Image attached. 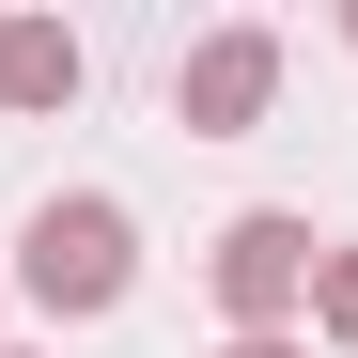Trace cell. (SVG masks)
<instances>
[{
  "mask_svg": "<svg viewBox=\"0 0 358 358\" xmlns=\"http://www.w3.org/2000/svg\"><path fill=\"white\" fill-rule=\"evenodd\" d=\"M296 280H312V234H296V218H234V234H218V296H234V327H250V343H280Z\"/></svg>",
  "mask_w": 358,
  "mask_h": 358,
  "instance_id": "7a4b0ae2",
  "label": "cell"
},
{
  "mask_svg": "<svg viewBox=\"0 0 358 358\" xmlns=\"http://www.w3.org/2000/svg\"><path fill=\"white\" fill-rule=\"evenodd\" d=\"M63 94H78V31L0 16V109H63Z\"/></svg>",
  "mask_w": 358,
  "mask_h": 358,
  "instance_id": "277c9868",
  "label": "cell"
},
{
  "mask_svg": "<svg viewBox=\"0 0 358 358\" xmlns=\"http://www.w3.org/2000/svg\"><path fill=\"white\" fill-rule=\"evenodd\" d=\"M327 327H343V343H358V250H343V265H327Z\"/></svg>",
  "mask_w": 358,
  "mask_h": 358,
  "instance_id": "5b68a950",
  "label": "cell"
},
{
  "mask_svg": "<svg viewBox=\"0 0 358 358\" xmlns=\"http://www.w3.org/2000/svg\"><path fill=\"white\" fill-rule=\"evenodd\" d=\"M31 296L47 312H109L125 296V203H47L31 218Z\"/></svg>",
  "mask_w": 358,
  "mask_h": 358,
  "instance_id": "6da1fadb",
  "label": "cell"
},
{
  "mask_svg": "<svg viewBox=\"0 0 358 358\" xmlns=\"http://www.w3.org/2000/svg\"><path fill=\"white\" fill-rule=\"evenodd\" d=\"M234 358H296V343H234Z\"/></svg>",
  "mask_w": 358,
  "mask_h": 358,
  "instance_id": "8992f818",
  "label": "cell"
},
{
  "mask_svg": "<svg viewBox=\"0 0 358 358\" xmlns=\"http://www.w3.org/2000/svg\"><path fill=\"white\" fill-rule=\"evenodd\" d=\"M265 78H280V47H265V31H218L203 63H187V125H203V141H234V125L265 109Z\"/></svg>",
  "mask_w": 358,
  "mask_h": 358,
  "instance_id": "3957f363",
  "label": "cell"
}]
</instances>
